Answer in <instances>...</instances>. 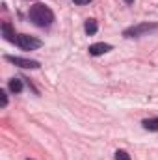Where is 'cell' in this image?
<instances>
[{"mask_svg":"<svg viewBox=\"0 0 158 160\" xmlns=\"http://www.w3.org/2000/svg\"><path fill=\"white\" fill-rule=\"evenodd\" d=\"M28 17H30V21H32L36 26H41V28H47V26H50V24L54 22V13H52V9H50L48 6H45V4H39V2L30 8Z\"/></svg>","mask_w":158,"mask_h":160,"instance_id":"obj_1","label":"cell"},{"mask_svg":"<svg viewBox=\"0 0 158 160\" xmlns=\"http://www.w3.org/2000/svg\"><path fill=\"white\" fill-rule=\"evenodd\" d=\"M158 24L156 22H141V24H136V26H130L123 32V36L126 39H132V38H141V36H149L151 32H156Z\"/></svg>","mask_w":158,"mask_h":160,"instance_id":"obj_2","label":"cell"},{"mask_svg":"<svg viewBox=\"0 0 158 160\" xmlns=\"http://www.w3.org/2000/svg\"><path fill=\"white\" fill-rule=\"evenodd\" d=\"M22 50H36V48H39L41 43L39 39H36V38H32V36H24V34H21V36H17V41H15Z\"/></svg>","mask_w":158,"mask_h":160,"instance_id":"obj_3","label":"cell"},{"mask_svg":"<svg viewBox=\"0 0 158 160\" xmlns=\"http://www.w3.org/2000/svg\"><path fill=\"white\" fill-rule=\"evenodd\" d=\"M6 60L22 69H37L39 67V62H36V60H26V58H19V56H6Z\"/></svg>","mask_w":158,"mask_h":160,"instance_id":"obj_4","label":"cell"},{"mask_svg":"<svg viewBox=\"0 0 158 160\" xmlns=\"http://www.w3.org/2000/svg\"><path fill=\"white\" fill-rule=\"evenodd\" d=\"M87 50H89L91 56H101V54L110 52V50H112V45H108V43H95V45H91Z\"/></svg>","mask_w":158,"mask_h":160,"instance_id":"obj_5","label":"cell"},{"mask_svg":"<svg viewBox=\"0 0 158 160\" xmlns=\"http://www.w3.org/2000/svg\"><path fill=\"white\" fill-rule=\"evenodd\" d=\"M2 34H4V39L11 41V43H15V41H17L15 32H13V28H11V24H7V22H4V24H2Z\"/></svg>","mask_w":158,"mask_h":160,"instance_id":"obj_6","label":"cell"},{"mask_svg":"<svg viewBox=\"0 0 158 160\" xmlns=\"http://www.w3.org/2000/svg\"><path fill=\"white\" fill-rule=\"evenodd\" d=\"M84 30H86V34H87V36H95V34H97V30H99L97 21H95V19H87V21H86V24H84Z\"/></svg>","mask_w":158,"mask_h":160,"instance_id":"obj_7","label":"cell"},{"mask_svg":"<svg viewBox=\"0 0 158 160\" xmlns=\"http://www.w3.org/2000/svg\"><path fill=\"white\" fill-rule=\"evenodd\" d=\"M145 130H158V118H151V119H143L141 121Z\"/></svg>","mask_w":158,"mask_h":160,"instance_id":"obj_8","label":"cell"},{"mask_svg":"<svg viewBox=\"0 0 158 160\" xmlns=\"http://www.w3.org/2000/svg\"><path fill=\"white\" fill-rule=\"evenodd\" d=\"M9 91L11 93H21L22 91V82L19 78H11L9 80Z\"/></svg>","mask_w":158,"mask_h":160,"instance_id":"obj_9","label":"cell"},{"mask_svg":"<svg viewBox=\"0 0 158 160\" xmlns=\"http://www.w3.org/2000/svg\"><path fill=\"white\" fill-rule=\"evenodd\" d=\"M0 104H2V108H6V106H7V95H6V91H4V89H0Z\"/></svg>","mask_w":158,"mask_h":160,"instance_id":"obj_10","label":"cell"},{"mask_svg":"<svg viewBox=\"0 0 158 160\" xmlns=\"http://www.w3.org/2000/svg\"><path fill=\"white\" fill-rule=\"evenodd\" d=\"M116 160H130V157H128L126 151H117L116 153Z\"/></svg>","mask_w":158,"mask_h":160,"instance_id":"obj_11","label":"cell"},{"mask_svg":"<svg viewBox=\"0 0 158 160\" xmlns=\"http://www.w3.org/2000/svg\"><path fill=\"white\" fill-rule=\"evenodd\" d=\"M73 2H75L77 6H84V4H89L91 0H73Z\"/></svg>","mask_w":158,"mask_h":160,"instance_id":"obj_12","label":"cell"},{"mask_svg":"<svg viewBox=\"0 0 158 160\" xmlns=\"http://www.w3.org/2000/svg\"><path fill=\"white\" fill-rule=\"evenodd\" d=\"M125 2H126V4H134V0H125Z\"/></svg>","mask_w":158,"mask_h":160,"instance_id":"obj_13","label":"cell"},{"mask_svg":"<svg viewBox=\"0 0 158 160\" xmlns=\"http://www.w3.org/2000/svg\"><path fill=\"white\" fill-rule=\"evenodd\" d=\"M28 160H30V158H28Z\"/></svg>","mask_w":158,"mask_h":160,"instance_id":"obj_14","label":"cell"}]
</instances>
